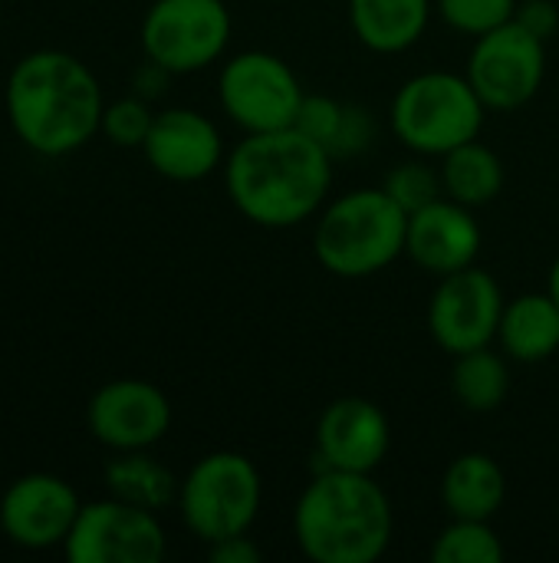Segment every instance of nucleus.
Wrapping results in <instances>:
<instances>
[{
	"label": "nucleus",
	"mask_w": 559,
	"mask_h": 563,
	"mask_svg": "<svg viewBox=\"0 0 559 563\" xmlns=\"http://www.w3.org/2000/svg\"><path fill=\"white\" fill-rule=\"evenodd\" d=\"M13 135L43 158H63L102 132V86L66 49H33L16 59L3 86Z\"/></svg>",
	"instance_id": "1"
},
{
	"label": "nucleus",
	"mask_w": 559,
	"mask_h": 563,
	"mask_svg": "<svg viewBox=\"0 0 559 563\" xmlns=\"http://www.w3.org/2000/svg\"><path fill=\"white\" fill-rule=\"evenodd\" d=\"M333 185V155L300 129L247 132L227 155L231 205L257 228H293L313 218Z\"/></svg>",
	"instance_id": "2"
},
{
	"label": "nucleus",
	"mask_w": 559,
	"mask_h": 563,
	"mask_svg": "<svg viewBox=\"0 0 559 563\" xmlns=\"http://www.w3.org/2000/svg\"><path fill=\"white\" fill-rule=\"evenodd\" d=\"M392 531V501L362 472H316L293 508V538L316 563H376Z\"/></svg>",
	"instance_id": "3"
},
{
	"label": "nucleus",
	"mask_w": 559,
	"mask_h": 563,
	"mask_svg": "<svg viewBox=\"0 0 559 563\" xmlns=\"http://www.w3.org/2000/svg\"><path fill=\"white\" fill-rule=\"evenodd\" d=\"M409 214L385 188H356L323 208L313 234L316 261L346 280H362L405 254Z\"/></svg>",
	"instance_id": "4"
},
{
	"label": "nucleus",
	"mask_w": 559,
	"mask_h": 563,
	"mask_svg": "<svg viewBox=\"0 0 559 563\" xmlns=\"http://www.w3.org/2000/svg\"><path fill=\"white\" fill-rule=\"evenodd\" d=\"M488 106L468 76L432 69L418 73L392 99V129L402 145L418 155H448L478 139Z\"/></svg>",
	"instance_id": "5"
},
{
	"label": "nucleus",
	"mask_w": 559,
	"mask_h": 563,
	"mask_svg": "<svg viewBox=\"0 0 559 563\" xmlns=\"http://www.w3.org/2000/svg\"><path fill=\"white\" fill-rule=\"evenodd\" d=\"M260 501V472L241 452H211L198 459L178 488L181 521L204 544L247 534L257 521Z\"/></svg>",
	"instance_id": "6"
},
{
	"label": "nucleus",
	"mask_w": 559,
	"mask_h": 563,
	"mask_svg": "<svg viewBox=\"0 0 559 563\" xmlns=\"http://www.w3.org/2000/svg\"><path fill=\"white\" fill-rule=\"evenodd\" d=\"M231 43L224 0H155L142 16L145 56L171 76L208 69Z\"/></svg>",
	"instance_id": "7"
},
{
	"label": "nucleus",
	"mask_w": 559,
	"mask_h": 563,
	"mask_svg": "<svg viewBox=\"0 0 559 563\" xmlns=\"http://www.w3.org/2000/svg\"><path fill=\"white\" fill-rule=\"evenodd\" d=\"M217 96L227 119L244 132H277L297 122L306 92L290 63L267 49H247L224 63Z\"/></svg>",
	"instance_id": "8"
},
{
	"label": "nucleus",
	"mask_w": 559,
	"mask_h": 563,
	"mask_svg": "<svg viewBox=\"0 0 559 563\" xmlns=\"http://www.w3.org/2000/svg\"><path fill=\"white\" fill-rule=\"evenodd\" d=\"M465 76L488 109H521L544 86L547 40L527 30L521 20H507L504 26L474 36Z\"/></svg>",
	"instance_id": "9"
},
{
	"label": "nucleus",
	"mask_w": 559,
	"mask_h": 563,
	"mask_svg": "<svg viewBox=\"0 0 559 563\" xmlns=\"http://www.w3.org/2000/svg\"><path fill=\"white\" fill-rule=\"evenodd\" d=\"M165 551L168 538L158 515L112 495L82 505L63 544L69 563H158Z\"/></svg>",
	"instance_id": "10"
},
{
	"label": "nucleus",
	"mask_w": 559,
	"mask_h": 563,
	"mask_svg": "<svg viewBox=\"0 0 559 563\" xmlns=\"http://www.w3.org/2000/svg\"><path fill=\"white\" fill-rule=\"evenodd\" d=\"M501 317V284L474 264L441 277L428 303V330L435 343L451 356L491 346V340H497Z\"/></svg>",
	"instance_id": "11"
},
{
	"label": "nucleus",
	"mask_w": 559,
	"mask_h": 563,
	"mask_svg": "<svg viewBox=\"0 0 559 563\" xmlns=\"http://www.w3.org/2000/svg\"><path fill=\"white\" fill-rule=\"evenodd\" d=\"M89 435L112 452H142L158 445L171 429L168 396L135 376L102 383L86 406Z\"/></svg>",
	"instance_id": "12"
},
{
	"label": "nucleus",
	"mask_w": 559,
	"mask_h": 563,
	"mask_svg": "<svg viewBox=\"0 0 559 563\" xmlns=\"http://www.w3.org/2000/svg\"><path fill=\"white\" fill-rule=\"evenodd\" d=\"M82 501L76 488L49 472H30L7 485L0 498V531L23 551L63 548Z\"/></svg>",
	"instance_id": "13"
},
{
	"label": "nucleus",
	"mask_w": 559,
	"mask_h": 563,
	"mask_svg": "<svg viewBox=\"0 0 559 563\" xmlns=\"http://www.w3.org/2000/svg\"><path fill=\"white\" fill-rule=\"evenodd\" d=\"M389 445L392 432L385 412L362 396L333 399L316 422V459L323 468L372 475L385 462Z\"/></svg>",
	"instance_id": "14"
},
{
	"label": "nucleus",
	"mask_w": 559,
	"mask_h": 563,
	"mask_svg": "<svg viewBox=\"0 0 559 563\" xmlns=\"http://www.w3.org/2000/svg\"><path fill=\"white\" fill-rule=\"evenodd\" d=\"M145 162L168 181H201L221 158L224 142L217 125L198 109H165L155 112L148 139L142 145Z\"/></svg>",
	"instance_id": "15"
},
{
	"label": "nucleus",
	"mask_w": 559,
	"mask_h": 563,
	"mask_svg": "<svg viewBox=\"0 0 559 563\" xmlns=\"http://www.w3.org/2000/svg\"><path fill=\"white\" fill-rule=\"evenodd\" d=\"M481 251V224L474 218V208L438 198L418 211L409 214L405 231V254L428 274L448 277L455 271H465L478 261Z\"/></svg>",
	"instance_id": "16"
},
{
	"label": "nucleus",
	"mask_w": 559,
	"mask_h": 563,
	"mask_svg": "<svg viewBox=\"0 0 559 563\" xmlns=\"http://www.w3.org/2000/svg\"><path fill=\"white\" fill-rule=\"evenodd\" d=\"M504 498H507V475L484 452L458 455L441 478V505L451 518L491 521L501 511Z\"/></svg>",
	"instance_id": "17"
},
{
	"label": "nucleus",
	"mask_w": 559,
	"mask_h": 563,
	"mask_svg": "<svg viewBox=\"0 0 559 563\" xmlns=\"http://www.w3.org/2000/svg\"><path fill=\"white\" fill-rule=\"evenodd\" d=\"M432 20V0H349V23L372 53H405Z\"/></svg>",
	"instance_id": "18"
},
{
	"label": "nucleus",
	"mask_w": 559,
	"mask_h": 563,
	"mask_svg": "<svg viewBox=\"0 0 559 563\" xmlns=\"http://www.w3.org/2000/svg\"><path fill=\"white\" fill-rule=\"evenodd\" d=\"M504 353L517 363H544L559 350V307L550 294H521L504 303L497 327Z\"/></svg>",
	"instance_id": "19"
},
{
	"label": "nucleus",
	"mask_w": 559,
	"mask_h": 563,
	"mask_svg": "<svg viewBox=\"0 0 559 563\" xmlns=\"http://www.w3.org/2000/svg\"><path fill=\"white\" fill-rule=\"evenodd\" d=\"M105 488L112 498L158 515L161 508L178 505L181 482H175V475L161 462H155L148 449H142V452H115V459L105 465Z\"/></svg>",
	"instance_id": "20"
},
{
	"label": "nucleus",
	"mask_w": 559,
	"mask_h": 563,
	"mask_svg": "<svg viewBox=\"0 0 559 563\" xmlns=\"http://www.w3.org/2000/svg\"><path fill=\"white\" fill-rule=\"evenodd\" d=\"M441 181H445L448 198H455L468 208H481L501 195L504 162L497 158L494 148L471 139V142L451 148L448 155H441Z\"/></svg>",
	"instance_id": "21"
},
{
	"label": "nucleus",
	"mask_w": 559,
	"mask_h": 563,
	"mask_svg": "<svg viewBox=\"0 0 559 563\" xmlns=\"http://www.w3.org/2000/svg\"><path fill=\"white\" fill-rule=\"evenodd\" d=\"M451 389L468 412H494L511 393V369L491 346L455 356Z\"/></svg>",
	"instance_id": "22"
},
{
	"label": "nucleus",
	"mask_w": 559,
	"mask_h": 563,
	"mask_svg": "<svg viewBox=\"0 0 559 563\" xmlns=\"http://www.w3.org/2000/svg\"><path fill=\"white\" fill-rule=\"evenodd\" d=\"M435 563H501L504 541L491 528V521L451 518V525L432 544Z\"/></svg>",
	"instance_id": "23"
},
{
	"label": "nucleus",
	"mask_w": 559,
	"mask_h": 563,
	"mask_svg": "<svg viewBox=\"0 0 559 563\" xmlns=\"http://www.w3.org/2000/svg\"><path fill=\"white\" fill-rule=\"evenodd\" d=\"M392 201H399V208L405 214L438 201L445 195V181H441V172L428 168L425 162H405V165H395L389 175H385V185H382Z\"/></svg>",
	"instance_id": "24"
},
{
	"label": "nucleus",
	"mask_w": 559,
	"mask_h": 563,
	"mask_svg": "<svg viewBox=\"0 0 559 563\" xmlns=\"http://www.w3.org/2000/svg\"><path fill=\"white\" fill-rule=\"evenodd\" d=\"M438 13L458 33L484 36L517 16V0H438Z\"/></svg>",
	"instance_id": "25"
},
{
	"label": "nucleus",
	"mask_w": 559,
	"mask_h": 563,
	"mask_svg": "<svg viewBox=\"0 0 559 563\" xmlns=\"http://www.w3.org/2000/svg\"><path fill=\"white\" fill-rule=\"evenodd\" d=\"M152 122H155V112L148 109V102L138 99V96H125V99L105 102L102 135L119 148H142L145 139H148Z\"/></svg>",
	"instance_id": "26"
},
{
	"label": "nucleus",
	"mask_w": 559,
	"mask_h": 563,
	"mask_svg": "<svg viewBox=\"0 0 559 563\" xmlns=\"http://www.w3.org/2000/svg\"><path fill=\"white\" fill-rule=\"evenodd\" d=\"M343 122H346L343 102H336L329 96H303L293 129H300L303 135H310L313 142H320L333 155V145L343 132Z\"/></svg>",
	"instance_id": "27"
},
{
	"label": "nucleus",
	"mask_w": 559,
	"mask_h": 563,
	"mask_svg": "<svg viewBox=\"0 0 559 563\" xmlns=\"http://www.w3.org/2000/svg\"><path fill=\"white\" fill-rule=\"evenodd\" d=\"M372 132H376V125L369 122V112L359 109V106H346V122H343V132H339L336 145H333V155L362 152L372 142Z\"/></svg>",
	"instance_id": "28"
},
{
	"label": "nucleus",
	"mask_w": 559,
	"mask_h": 563,
	"mask_svg": "<svg viewBox=\"0 0 559 563\" xmlns=\"http://www.w3.org/2000/svg\"><path fill=\"white\" fill-rule=\"evenodd\" d=\"M514 20H521L527 30H534L537 36L547 40L559 26V10L554 0H524V3H517V16Z\"/></svg>",
	"instance_id": "29"
},
{
	"label": "nucleus",
	"mask_w": 559,
	"mask_h": 563,
	"mask_svg": "<svg viewBox=\"0 0 559 563\" xmlns=\"http://www.w3.org/2000/svg\"><path fill=\"white\" fill-rule=\"evenodd\" d=\"M208 561L211 563H257L260 561V548L247 538V534H234L224 541L208 544Z\"/></svg>",
	"instance_id": "30"
},
{
	"label": "nucleus",
	"mask_w": 559,
	"mask_h": 563,
	"mask_svg": "<svg viewBox=\"0 0 559 563\" xmlns=\"http://www.w3.org/2000/svg\"><path fill=\"white\" fill-rule=\"evenodd\" d=\"M547 294L557 300V307H559V257L554 261V267H550V280H547Z\"/></svg>",
	"instance_id": "31"
},
{
	"label": "nucleus",
	"mask_w": 559,
	"mask_h": 563,
	"mask_svg": "<svg viewBox=\"0 0 559 563\" xmlns=\"http://www.w3.org/2000/svg\"><path fill=\"white\" fill-rule=\"evenodd\" d=\"M0 13H3V10H0Z\"/></svg>",
	"instance_id": "32"
}]
</instances>
